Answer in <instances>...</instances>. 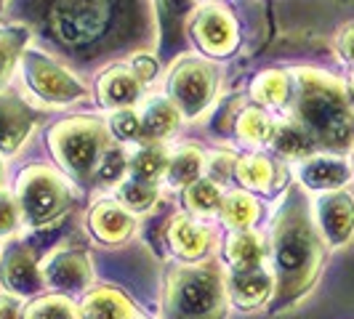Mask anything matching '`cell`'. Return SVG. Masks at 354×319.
<instances>
[{
    "mask_svg": "<svg viewBox=\"0 0 354 319\" xmlns=\"http://www.w3.org/2000/svg\"><path fill=\"white\" fill-rule=\"evenodd\" d=\"M205 165H208V160L203 155V149H197L192 144L176 146L174 152H168V168H165L162 181L174 189H187L203 178Z\"/></svg>",
    "mask_w": 354,
    "mask_h": 319,
    "instance_id": "44dd1931",
    "label": "cell"
},
{
    "mask_svg": "<svg viewBox=\"0 0 354 319\" xmlns=\"http://www.w3.org/2000/svg\"><path fill=\"white\" fill-rule=\"evenodd\" d=\"M109 21V0H56L51 8V32L64 46H88L99 40Z\"/></svg>",
    "mask_w": 354,
    "mask_h": 319,
    "instance_id": "ba28073f",
    "label": "cell"
},
{
    "mask_svg": "<svg viewBox=\"0 0 354 319\" xmlns=\"http://www.w3.org/2000/svg\"><path fill=\"white\" fill-rule=\"evenodd\" d=\"M142 83L139 77L131 72V67H109L106 72H102L99 86H96V96L99 104L104 109H128L142 99Z\"/></svg>",
    "mask_w": 354,
    "mask_h": 319,
    "instance_id": "e0dca14e",
    "label": "cell"
},
{
    "mask_svg": "<svg viewBox=\"0 0 354 319\" xmlns=\"http://www.w3.org/2000/svg\"><path fill=\"white\" fill-rule=\"evenodd\" d=\"M224 192L218 186V181H211V178H200L192 186L184 189V205L187 211L197 213V215H213V213L221 211V202H224Z\"/></svg>",
    "mask_w": 354,
    "mask_h": 319,
    "instance_id": "f1b7e54d",
    "label": "cell"
},
{
    "mask_svg": "<svg viewBox=\"0 0 354 319\" xmlns=\"http://www.w3.org/2000/svg\"><path fill=\"white\" fill-rule=\"evenodd\" d=\"M24 319H80V314L77 306L70 301V296L46 293L24 306Z\"/></svg>",
    "mask_w": 354,
    "mask_h": 319,
    "instance_id": "1f68e13d",
    "label": "cell"
},
{
    "mask_svg": "<svg viewBox=\"0 0 354 319\" xmlns=\"http://www.w3.org/2000/svg\"><path fill=\"white\" fill-rule=\"evenodd\" d=\"M224 258L230 271H245L266 264V245L256 231H232L224 242Z\"/></svg>",
    "mask_w": 354,
    "mask_h": 319,
    "instance_id": "7402d4cb",
    "label": "cell"
},
{
    "mask_svg": "<svg viewBox=\"0 0 354 319\" xmlns=\"http://www.w3.org/2000/svg\"><path fill=\"white\" fill-rule=\"evenodd\" d=\"M0 282L6 287V293H14L21 301L40 296L46 290L40 261L35 253L24 245H17L14 250L6 253V258L0 264Z\"/></svg>",
    "mask_w": 354,
    "mask_h": 319,
    "instance_id": "7c38bea8",
    "label": "cell"
},
{
    "mask_svg": "<svg viewBox=\"0 0 354 319\" xmlns=\"http://www.w3.org/2000/svg\"><path fill=\"white\" fill-rule=\"evenodd\" d=\"M128 67H131V72L139 77V83H142V86L152 83V80H155V75H158V61H155L149 53H139V56H133Z\"/></svg>",
    "mask_w": 354,
    "mask_h": 319,
    "instance_id": "8d00e7d4",
    "label": "cell"
},
{
    "mask_svg": "<svg viewBox=\"0 0 354 319\" xmlns=\"http://www.w3.org/2000/svg\"><path fill=\"white\" fill-rule=\"evenodd\" d=\"M21 72H24L30 90L46 104L64 106L88 96V88L83 80H77L67 67H62L59 61L48 59L46 53L32 51V48L21 53Z\"/></svg>",
    "mask_w": 354,
    "mask_h": 319,
    "instance_id": "52a82bcc",
    "label": "cell"
},
{
    "mask_svg": "<svg viewBox=\"0 0 354 319\" xmlns=\"http://www.w3.org/2000/svg\"><path fill=\"white\" fill-rule=\"evenodd\" d=\"M139 117H142V142L160 144L178 128L181 112L168 96H155L147 99V104L139 109Z\"/></svg>",
    "mask_w": 354,
    "mask_h": 319,
    "instance_id": "ffe728a7",
    "label": "cell"
},
{
    "mask_svg": "<svg viewBox=\"0 0 354 319\" xmlns=\"http://www.w3.org/2000/svg\"><path fill=\"white\" fill-rule=\"evenodd\" d=\"M336 46H338L341 59L354 67V21L341 27V32H338V37H336Z\"/></svg>",
    "mask_w": 354,
    "mask_h": 319,
    "instance_id": "74e56055",
    "label": "cell"
},
{
    "mask_svg": "<svg viewBox=\"0 0 354 319\" xmlns=\"http://www.w3.org/2000/svg\"><path fill=\"white\" fill-rule=\"evenodd\" d=\"M21 226V213H19L17 197L0 189V240L14 237Z\"/></svg>",
    "mask_w": 354,
    "mask_h": 319,
    "instance_id": "e575fe53",
    "label": "cell"
},
{
    "mask_svg": "<svg viewBox=\"0 0 354 319\" xmlns=\"http://www.w3.org/2000/svg\"><path fill=\"white\" fill-rule=\"evenodd\" d=\"M0 319H24V303L14 293H0Z\"/></svg>",
    "mask_w": 354,
    "mask_h": 319,
    "instance_id": "f35d334b",
    "label": "cell"
},
{
    "mask_svg": "<svg viewBox=\"0 0 354 319\" xmlns=\"http://www.w3.org/2000/svg\"><path fill=\"white\" fill-rule=\"evenodd\" d=\"M3 178H6V165H3V160H0V189H3Z\"/></svg>",
    "mask_w": 354,
    "mask_h": 319,
    "instance_id": "60d3db41",
    "label": "cell"
},
{
    "mask_svg": "<svg viewBox=\"0 0 354 319\" xmlns=\"http://www.w3.org/2000/svg\"><path fill=\"white\" fill-rule=\"evenodd\" d=\"M234 178L243 189L250 192H269L274 181V165L264 155H245L234 162Z\"/></svg>",
    "mask_w": 354,
    "mask_h": 319,
    "instance_id": "484cf974",
    "label": "cell"
},
{
    "mask_svg": "<svg viewBox=\"0 0 354 319\" xmlns=\"http://www.w3.org/2000/svg\"><path fill=\"white\" fill-rule=\"evenodd\" d=\"M48 146L53 160L75 181H93L96 168L112 146L109 128L96 117H70L48 130Z\"/></svg>",
    "mask_w": 354,
    "mask_h": 319,
    "instance_id": "277c9868",
    "label": "cell"
},
{
    "mask_svg": "<svg viewBox=\"0 0 354 319\" xmlns=\"http://www.w3.org/2000/svg\"><path fill=\"white\" fill-rule=\"evenodd\" d=\"M293 93V77L283 70H266L250 83V96L259 106H285Z\"/></svg>",
    "mask_w": 354,
    "mask_h": 319,
    "instance_id": "cb8c5ba5",
    "label": "cell"
},
{
    "mask_svg": "<svg viewBox=\"0 0 354 319\" xmlns=\"http://www.w3.org/2000/svg\"><path fill=\"white\" fill-rule=\"evenodd\" d=\"M299 181L304 189L309 192H341L349 178H352V168L346 165V160L336 157V155H312L299 162Z\"/></svg>",
    "mask_w": 354,
    "mask_h": 319,
    "instance_id": "5bb4252c",
    "label": "cell"
},
{
    "mask_svg": "<svg viewBox=\"0 0 354 319\" xmlns=\"http://www.w3.org/2000/svg\"><path fill=\"white\" fill-rule=\"evenodd\" d=\"M293 120L330 152H346L354 146V104L346 86L322 70L293 72Z\"/></svg>",
    "mask_w": 354,
    "mask_h": 319,
    "instance_id": "7a4b0ae2",
    "label": "cell"
},
{
    "mask_svg": "<svg viewBox=\"0 0 354 319\" xmlns=\"http://www.w3.org/2000/svg\"><path fill=\"white\" fill-rule=\"evenodd\" d=\"M272 130H274V123H272V117L266 115L261 106L243 109L240 117H237V123H234L237 139L243 144H248V146H259V144L269 142Z\"/></svg>",
    "mask_w": 354,
    "mask_h": 319,
    "instance_id": "f546056e",
    "label": "cell"
},
{
    "mask_svg": "<svg viewBox=\"0 0 354 319\" xmlns=\"http://www.w3.org/2000/svg\"><path fill=\"white\" fill-rule=\"evenodd\" d=\"M312 218L325 245H349V240L354 237V197L344 189L322 195L312 208Z\"/></svg>",
    "mask_w": 354,
    "mask_h": 319,
    "instance_id": "8fae6325",
    "label": "cell"
},
{
    "mask_svg": "<svg viewBox=\"0 0 354 319\" xmlns=\"http://www.w3.org/2000/svg\"><path fill=\"white\" fill-rule=\"evenodd\" d=\"M35 128V115L14 96L0 93V152L14 155Z\"/></svg>",
    "mask_w": 354,
    "mask_h": 319,
    "instance_id": "ac0fdd59",
    "label": "cell"
},
{
    "mask_svg": "<svg viewBox=\"0 0 354 319\" xmlns=\"http://www.w3.org/2000/svg\"><path fill=\"white\" fill-rule=\"evenodd\" d=\"M17 205L21 224L30 229H43L59 221L72 205L67 178L48 165H30L17 178Z\"/></svg>",
    "mask_w": 354,
    "mask_h": 319,
    "instance_id": "5b68a950",
    "label": "cell"
},
{
    "mask_svg": "<svg viewBox=\"0 0 354 319\" xmlns=\"http://www.w3.org/2000/svg\"><path fill=\"white\" fill-rule=\"evenodd\" d=\"M109 136H115L118 142H136L142 139V117L139 109L128 106V109H118L109 117Z\"/></svg>",
    "mask_w": 354,
    "mask_h": 319,
    "instance_id": "836d02e7",
    "label": "cell"
},
{
    "mask_svg": "<svg viewBox=\"0 0 354 319\" xmlns=\"http://www.w3.org/2000/svg\"><path fill=\"white\" fill-rule=\"evenodd\" d=\"M227 296L230 303L240 311H259L261 306L272 303L274 296V274L269 266H256L245 271H230L227 277Z\"/></svg>",
    "mask_w": 354,
    "mask_h": 319,
    "instance_id": "4fadbf2b",
    "label": "cell"
},
{
    "mask_svg": "<svg viewBox=\"0 0 354 319\" xmlns=\"http://www.w3.org/2000/svg\"><path fill=\"white\" fill-rule=\"evenodd\" d=\"M165 240H168V245H171V250L176 253L178 258L192 264V261H200V258L208 255L213 242V231L205 224L195 221L192 215L178 213L165 226Z\"/></svg>",
    "mask_w": 354,
    "mask_h": 319,
    "instance_id": "2e32d148",
    "label": "cell"
},
{
    "mask_svg": "<svg viewBox=\"0 0 354 319\" xmlns=\"http://www.w3.org/2000/svg\"><path fill=\"white\" fill-rule=\"evenodd\" d=\"M160 200V186L152 181H136V178L125 176L118 184V202L125 211H131L133 215L149 213Z\"/></svg>",
    "mask_w": 354,
    "mask_h": 319,
    "instance_id": "4316f807",
    "label": "cell"
},
{
    "mask_svg": "<svg viewBox=\"0 0 354 319\" xmlns=\"http://www.w3.org/2000/svg\"><path fill=\"white\" fill-rule=\"evenodd\" d=\"M221 221L230 226L232 231H245L256 224L259 218V202L256 197L248 195V192H232V195L224 197L221 202Z\"/></svg>",
    "mask_w": 354,
    "mask_h": 319,
    "instance_id": "83f0119b",
    "label": "cell"
},
{
    "mask_svg": "<svg viewBox=\"0 0 354 319\" xmlns=\"http://www.w3.org/2000/svg\"><path fill=\"white\" fill-rule=\"evenodd\" d=\"M80 319H136L133 301L123 290L104 284V287H91L77 306Z\"/></svg>",
    "mask_w": 354,
    "mask_h": 319,
    "instance_id": "d6986e66",
    "label": "cell"
},
{
    "mask_svg": "<svg viewBox=\"0 0 354 319\" xmlns=\"http://www.w3.org/2000/svg\"><path fill=\"white\" fill-rule=\"evenodd\" d=\"M88 226L99 242L123 245L136 231V215L125 211L118 200H99L88 213Z\"/></svg>",
    "mask_w": 354,
    "mask_h": 319,
    "instance_id": "9a60e30c",
    "label": "cell"
},
{
    "mask_svg": "<svg viewBox=\"0 0 354 319\" xmlns=\"http://www.w3.org/2000/svg\"><path fill=\"white\" fill-rule=\"evenodd\" d=\"M125 176H128V155H125L120 146L112 144L104 152L102 162H99L93 181L96 184H120Z\"/></svg>",
    "mask_w": 354,
    "mask_h": 319,
    "instance_id": "d6a6232c",
    "label": "cell"
},
{
    "mask_svg": "<svg viewBox=\"0 0 354 319\" xmlns=\"http://www.w3.org/2000/svg\"><path fill=\"white\" fill-rule=\"evenodd\" d=\"M40 271H43V282L46 290L53 293H88L93 284V261L83 248H56L51 250L43 261H40Z\"/></svg>",
    "mask_w": 354,
    "mask_h": 319,
    "instance_id": "9c48e42d",
    "label": "cell"
},
{
    "mask_svg": "<svg viewBox=\"0 0 354 319\" xmlns=\"http://www.w3.org/2000/svg\"><path fill=\"white\" fill-rule=\"evenodd\" d=\"M195 6V0H160V8H162V17H165V24H168V30L174 32L178 30L187 19H189V8Z\"/></svg>",
    "mask_w": 354,
    "mask_h": 319,
    "instance_id": "d590c367",
    "label": "cell"
},
{
    "mask_svg": "<svg viewBox=\"0 0 354 319\" xmlns=\"http://www.w3.org/2000/svg\"><path fill=\"white\" fill-rule=\"evenodd\" d=\"M168 168V152L160 144H144L128 157V176L136 181H152L158 184L165 176Z\"/></svg>",
    "mask_w": 354,
    "mask_h": 319,
    "instance_id": "d4e9b609",
    "label": "cell"
},
{
    "mask_svg": "<svg viewBox=\"0 0 354 319\" xmlns=\"http://www.w3.org/2000/svg\"><path fill=\"white\" fill-rule=\"evenodd\" d=\"M30 32L27 27H6L0 30V88L8 83L11 72L21 61V53L27 51Z\"/></svg>",
    "mask_w": 354,
    "mask_h": 319,
    "instance_id": "4dcf8cb0",
    "label": "cell"
},
{
    "mask_svg": "<svg viewBox=\"0 0 354 319\" xmlns=\"http://www.w3.org/2000/svg\"><path fill=\"white\" fill-rule=\"evenodd\" d=\"M227 277L213 264L174 266L162 290V319H227Z\"/></svg>",
    "mask_w": 354,
    "mask_h": 319,
    "instance_id": "3957f363",
    "label": "cell"
},
{
    "mask_svg": "<svg viewBox=\"0 0 354 319\" xmlns=\"http://www.w3.org/2000/svg\"><path fill=\"white\" fill-rule=\"evenodd\" d=\"M269 144L274 146L277 155L290 160H306L312 155H317V144L315 139L304 130L296 120H285V123H277L272 136H269Z\"/></svg>",
    "mask_w": 354,
    "mask_h": 319,
    "instance_id": "603a6c76",
    "label": "cell"
},
{
    "mask_svg": "<svg viewBox=\"0 0 354 319\" xmlns=\"http://www.w3.org/2000/svg\"><path fill=\"white\" fill-rule=\"evenodd\" d=\"M266 258L274 274V296L269 309L288 311L315 287L325 264V242L306 200L296 189L285 195V202L272 221Z\"/></svg>",
    "mask_w": 354,
    "mask_h": 319,
    "instance_id": "6da1fadb",
    "label": "cell"
},
{
    "mask_svg": "<svg viewBox=\"0 0 354 319\" xmlns=\"http://www.w3.org/2000/svg\"><path fill=\"white\" fill-rule=\"evenodd\" d=\"M192 37L200 46V51L208 56H230L240 43L237 21L218 3H208L197 8L192 17Z\"/></svg>",
    "mask_w": 354,
    "mask_h": 319,
    "instance_id": "30bf717a",
    "label": "cell"
},
{
    "mask_svg": "<svg viewBox=\"0 0 354 319\" xmlns=\"http://www.w3.org/2000/svg\"><path fill=\"white\" fill-rule=\"evenodd\" d=\"M349 99H352V104H354V75H352V80H349Z\"/></svg>",
    "mask_w": 354,
    "mask_h": 319,
    "instance_id": "ab89813d",
    "label": "cell"
},
{
    "mask_svg": "<svg viewBox=\"0 0 354 319\" xmlns=\"http://www.w3.org/2000/svg\"><path fill=\"white\" fill-rule=\"evenodd\" d=\"M218 93V70L211 59L181 56L168 75V99L176 104L181 117L197 120L211 109Z\"/></svg>",
    "mask_w": 354,
    "mask_h": 319,
    "instance_id": "8992f818",
    "label": "cell"
}]
</instances>
